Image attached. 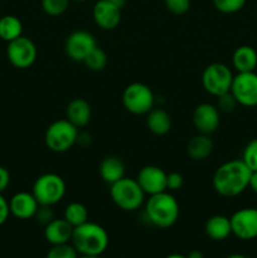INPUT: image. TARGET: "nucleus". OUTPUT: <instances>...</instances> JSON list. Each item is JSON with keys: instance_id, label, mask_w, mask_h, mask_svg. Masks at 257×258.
<instances>
[{"instance_id": "obj_5", "label": "nucleus", "mask_w": 257, "mask_h": 258, "mask_svg": "<svg viewBox=\"0 0 257 258\" xmlns=\"http://www.w3.org/2000/svg\"><path fill=\"white\" fill-rule=\"evenodd\" d=\"M67 185L65 179L54 173H45L38 176L33 184L32 193L39 206L53 207L66 196Z\"/></svg>"}, {"instance_id": "obj_8", "label": "nucleus", "mask_w": 257, "mask_h": 258, "mask_svg": "<svg viewBox=\"0 0 257 258\" xmlns=\"http://www.w3.org/2000/svg\"><path fill=\"white\" fill-rule=\"evenodd\" d=\"M233 73L224 63H211L202 73V86L209 95L218 97L231 91Z\"/></svg>"}, {"instance_id": "obj_40", "label": "nucleus", "mask_w": 257, "mask_h": 258, "mask_svg": "<svg viewBox=\"0 0 257 258\" xmlns=\"http://www.w3.org/2000/svg\"><path fill=\"white\" fill-rule=\"evenodd\" d=\"M226 258H247V257L243 256V254L234 253V254H231V256H228V257H226Z\"/></svg>"}, {"instance_id": "obj_13", "label": "nucleus", "mask_w": 257, "mask_h": 258, "mask_svg": "<svg viewBox=\"0 0 257 258\" xmlns=\"http://www.w3.org/2000/svg\"><path fill=\"white\" fill-rule=\"evenodd\" d=\"M122 4L111 0H98L92 9V18L96 25L103 30H113L121 23Z\"/></svg>"}, {"instance_id": "obj_7", "label": "nucleus", "mask_w": 257, "mask_h": 258, "mask_svg": "<svg viewBox=\"0 0 257 258\" xmlns=\"http://www.w3.org/2000/svg\"><path fill=\"white\" fill-rule=\"evenodd\" d=\"M122 105L133 115H146L155 105V96L148 85L141 82L130 83L122 92Z\"/></svg>"}, {"instance_id": "obj_14", "label": "nucleus", "mask_w": 257, "mask_h": 258, "mask_svg": "<svg viewBox=\"0 0 257 258\" xmlns=\"http://www.w3.org/2000/svg\"><path fill=\"white\" fill-rule=\"evenodd\" d=\"M193 125L198 134L212 135L216 133L221 123V112L216 105L212 103H201L193 111Z\"/></svg>"}, {"instance_id": "obj_27", "label": "nucleus", "mask_w": 257, "mask_h": 258, "mask_svg": "<svg viewBox=\"0 0 257 258\" xmlns=\"http://www.w3.org/2000/svg\"><path fill=\"white\" fill-rule=\"evenodd\" d=\"M71 0H42V9L49 17H59L67 12Z\"/></svg>"}, {"instance_id": "obj_29", "label": "nucleus", "mask_w": 257, "mask_h": 258, "mask_svg": "<svg viewBox=\"0 0 257 258\" xmlns=\"http://www.w3.org/2000/svg\"><path fill=\"white\" fill-rule=\"evenodd\" d=\"M246 4V0H213V5L219 13L234 14L239 12Z\"/></svg>"}, {"instance_id": "obj_22", "label": "nucleus", "mask_w": 257, "mask_h": 258, "mask_svg": "<svg viewBox=\"0 0 257 258\" xmlns=\"http://www.w3.org/2000/svg\"><path fill=\"white\" fill-rule=\"evenodd\" d=\"M98 171L101 179L111 185L125 176V164L117 156H107L101 161Z\"/></svg>"}, {"instance_id": "obj_18", "label": "nucleus", "mask_w": 257, "mask_h": 258, "mask_svg": "<svg viewBox=\"0 0 257 258\" xmlns=\"http://www.w3.org/2000/svg\"><path fill=\"white\" fill-rule=\"evenodd\" d=\"M92 108L85 98H73L66 108V118L77 128H82L90 123Z\"/></svg>"}, {"instance_id": "obj_1", "label": "nucleus", "mask_w": 257, "mask_h": 258, "mask_svg": "<svg viewBox=\"0 0 257 258\" xmlns=\"http://www.w3.org/2000/svg\"><path fill=\"white\" fill-rule=\"evenodd\" d=\"M251 173L242 159L227 161L214 171L212 179L214 190L224 198L238 197L248 188Z\"/></svg>"}, {"instance_id": "obj_41", "label": "nucleus", "mask_w": 257, "mask_h": 258, "mask_svg": "<svg viewBox=\"0 0 257 258\" xmlns=\"http://www.w3.org/2000/svg\"><path fill=\"white\" fill-rule=\"evenodd\" d=\"M78 258H101V256H80Z\"/></svg>"}, {"instance_id": "obj_20", "label": "nucleus", "mask_w": 257, "mask_h": 258, "mask_svg": "<svg viewBox=\"0 0 257 258\" xmlns=\"http://www.w3.org/2000/svg\"><path fill=\"white\" fill-rule=\"evenodd\" d=\"M232 66L237 73L254 72L257 67V52L249 45H241L233 52Z\"/></svg>"}, {"instance_id": "obj_34", "label": "nucleus", "mask_w": 257, "mask_h": 258, "mask_svg": "<svg viewBox=\"0 0 257 258\" xmlns=\"http://www.w3.org/2000/svg\"><path fill=\"white\" fill-rule=\"evenodd\" d=\"M34 218L39 222L43 226H47L50 221L54 219V213L52 211V207L47 206H39L37 213H35Z\"/></svg>"}, {"instance_id": "obj_35", "label": "nucleus", "mask_w": 257, "mask_h": 258, "mask_svg": "<svg viewBox=\"0 0 257 258\" xmlns=\"http://www.w3.org/2000/svg\"><path fill=\"white\" fill-rule=\"evenodd\" d=\"M10 216V209H9V202L5 199L3 193H0V227L8 221Z\"/></svg>"}, {"instance_id": "obj_15", "label": "nucleus", "mask_w": 257, "mask_h": 258, "mask_svg": "<svg viewBox=\"0 0 257 258\" xmlns=\"http://www.w3.org/2000/svg\"><path fill=\"white\" fill-rule=\"evenodd\" d=\"M166 175L168 173L156 165H146L140 169L136 180L146 196L163 193L166 190Z\"/></svg>"}, {"instance_id": "obj_9", "label": "nucleus", "mask_w": 257, "mask_h": 258, "mask_svg": "<svg viewBox=\"0 0 257 258\" xmlns=\"http://www.w3.org/2000/svg\"><path fill=\"white\" fill-rule=\"evenodd\" d=\"M7 57L10 64L19 70L32 67L38 57L37 45L30 38L20 35L17 39L8 43Z\"/></svg>"}, {"instance_id": "obj_33", "label": "nucleus", "mask_w": 257, "mask_h": 258, "mask_svg": "<svg viewBox=\"0 0 257 258\" xmlns=\"http://www.w3.org/2000/svg\"><path fill=\"white\" fill-rule=\"evenodd\" d=\"M184 184V178L178 171H170L166 175V190L168 191H176L181 189Z\"/></svg>"}, {"instance_id": "obj_28", "label": "nucleus", "mask_w": 257, "mask_h": 258, "mask_svg": "<svg viewBox=\"0 0 257 258\" xmlns=\"http://www.w3.org/2000/svg\"><path fill=\"white\" fill-rule=\"evenodd\" d=\"M80 253L76 251L72 244H55L48 251L45 258H78Z\"/></svg>"}, {"instance_id": "obj_24", "label": "nucleus", "mask_w": 257, "mask_h": 258, "mask_svg": "<svg viewBox=\"0 0 257 258\" xmlns=\"http://www.w3.org/2000/svg\"><path fill=\"white\" fill-rule=\"evenodd\" d=\"M23 35V24L15 15H4L0 18V39L12 42Z\"/></svg>"}, {"instance_id": "obj_19", "label": "nucleus", "mask_w": 257, "mask_h": 258, "mask_svg": "<svg viewBox=\"0 0 257 258\" xmlns=\"http://www.w3.org/2000/svg\"><path fill=\"white\" fill-rule=\"evenodd\" d=\"M214 149V143L211 135L198 134L193 136L186 144V154L194 161H203L212 155Z\"/></svg>"}, {"instance_id": "obj_26", "label": "nucleus", "mask_w": 257, "mask_h": 258, "mask_svg": "<svg viewBox=\"0 0 257 258\" xmlns=\"http://www.w3.org/2000/svg\"><path fill=\"white\" fill-rule=\"evenodd\" d=\"M107 54H106L105 50H103L102 48L98 47V45L87 55V58L83 60L86 67H87L88 70L93 71V72H100V71L105 70L106 66H107Z\"/></svg>"}, {"instance_id": "obj_11", "label": "nucleus", "mask_w": 257, "mask_h": 258, "mask_svg": "<svg viewBox=\"0 0 257 258\" xmlns=\"http://www.w3.org/2000/svg\"><path fill=\"white\" fill-rule=\"evenodd\" d=\"M97 47L95 37L87 30H75L65 43L66 54L75 62H82Z\"/></svg>"}, {"instance_id": "obj_37", "label": "nucleus", "mask_w": 257, "mask_h": 258, "mask_svg": "<svg viewBox=\"0 0 257 258\" xmlns=\"http://www.w3.org/2000/svg\"><path fill=\"white\" fill-rule=\"evenodd\" d=\"M248 188H251V190L253 191V193L257 194V171H252L251 173Z\"/></svg>"}, {"instance_id": "obj_38", "label": "nucleus", "mask_w": 257, "mask_h": 258, "mask_svg": "<svg viewBox=\"0 0 257 258\" xmlns=\"http://www.w3.org/2000/svg\"><path fill=\"white\" fill-rule=\"evenodd\" d=\"M186 258H204V256L201 251L194 249V251H190L188 254H186Z\"/></svg>"}, {"instance_id": "obj_32", "label": "nucleus", "mask_w": 257, "mask_h": 258, "mask_svg": "<svg viewBox=\"0 0 257 258\" xmlns=\"http://www.w3.org/2000/svg\"><path fill=\"white\" fill-rule=\"evenodd\" d=\"M166 9L175 15H183L190 9V0H164Z\"/></svg>"}, {"instance_id": "obj_17", "label": "nucleus", "mask_w": 257, "mask_h": 258, "mask_svg": "<svg viewBox=\"0 0 257 258\" xmlns=\"http://www.w3.org/2000/svg\"><path fill=\"white\" fill-rule=\"evenodd\" d=\"M72 233L73 227L65 218H54L44 226V238L52 246L71 242Z\"/></svg>"}, {"instance_id": "obj_21", "label": "nucleus", "mask_w": 257, "mask_h": 258, "mask_svg": "<svg viewBox=\"0 0 257 258\" xmlns=\"http://www.w3.org/2000/svg\"><path fill=\"white\" fill-rule=\"evenodd\" d=\"M204 232L207 237H209L213 241H224L232 234L231 219L226 216H212L208 218L204 226Z\"/></svg>"}, {"instance_id": "obj_3", "label": "nucleus", "mask_w": 257, "mask_h": 258, "mask_svg": "<svg viewBox=\"0 0 257 258\" xmlns=\"http://www.w3.org/2000/svg\"><path fill=\"white\" fill-rule=\"evenodd\" d=\"M179 203L170 191L154 194L145 202V214L153 226L158 228H170L179 219Z\"/></svg>"}, {"instance_id": "obj_30", "label": "nucleus", "mask_w": 257, "mask_h": 258, "mask_svg": "<svg viewBox=\"0 0 257 258\" xmlns=\"http://www.w3.org/2000/svg\"><path fill=\"white\" fill-rule=\"evenodd\" d=\"M242 160L251 171H257V139L249 141L243 150Z\"/></svg>"}, {"instance_id": "obj_4", "label": "nucleus", "mask_w": 257, "mask_h": 258, "mask_svg": "<svg viewBox=\"0 0 257 258\" xmlns=\"http://www.w3.org/2000/svg\"><path fill=\"white\" fill-rule=\"evenodd\" d=\"M145 196L138 180L123 176L110 185V197L115 206L125 212H135L145 203Z\"/></svg>"}, {"instance_id": "obj_2", "label": "nucleus", "mask_w": 257, "mask_h": 258, "mask_svg": "<svg viewBox=\"0 0 257 258\" xmlns=\"http://www.w3.org/2000/svg\"><path fill=\"white\" fill-rule=\"evenodd\" d=\"M108 241L106 229L90 221L75 227L71 239L80 256H101L107 249Z\"/></svg>"}, {"instance_id": "obj_31", "label": "nucleus", "mask_w": 257, "mask_h": 258, "mask_svg": "<svg viewBox=\"0 0 257 258\" xmlns=\"http://www.w3.org/2000/svg\"><path fill=\"white\" fill-rule=\"evenodd\" d=\"M216 106L219 110V112L231 113L236 110V107L238 106V102H237L236 98L233 97V95L231 92H227L224 95H221L217 97Z\"/></svg>"}, {"instance_id": "obj_39", "label": "nucleus", "mask_w": 257, "mask_h": 258, "mask_svg": "<svg viewBox=\"0 0 257 258\" xmlns=\"http://www.w3.org/2000/svg\"><path fill=\"white\" fill-rule=\"evenodd\" d=\"M165 258H186V256H183V254H178V253H173V254H169Z\"/></svg>"}, {"instance_id": "obj_25", "label": "nucleus", "mask_w": 257, "mask_h": 258, "mask_svg": "<svg viewBox=\"0 0 257 258\" xmlns=\"http://www.w3.org/2000/svg\"><path fill=\"white\" fill-rule=\"evenodd\" d=\"M63 218L75 228V227L88 222V209L86 208L85 204L80 203V202H72L66 207Z\"/></svg>"}, {"instance_id": "obj_12", "label": "nucleus", "mask_w": 257, "mask_h": 258, "mask_svg": "<svg viewBox=\"0 0 257 258\" xmlns=\"http://www.w3.org/2000/svg\"><path fill=\"white\" fill-rule=\"evenodd\" d=\"M232 234L242 241L257 238V208H242L231 218Z\"/></svg>"}, {"instance_id": "obj_23", "label": "nucleus", "mask_w": 257, "mask_h": 258, "mask_svg": "<svg viewBox=\"0 0 257 258\" xmlns=\"http://www.w3.org/2000/svg\"><path fill=\"white\" fill-rule=\"evenodd\" d=\"M146 126L154 135H166L171 128V117L163 108H153L146 113Z\"/></svg>"}, {"instance_id": "obj_10", "label": "nucleus", "mask_w": 257, "mask_h": 258, "mask_svg": "<svg viewBox=\"0 0 257 258\" xmlns=\"http://www.w3.org/2000/svg\"><path fill=\"white\" fill-rule=\"evenodd\" d=\"M238 105L244 107L257 106V73H237L232 81L231 91Z\"/></svg>"}, {"instance_id": "obj_43", "label": "nucleus", "mask_w": 257, "mask_h": 258, "mask_svg": "<svg viewBox=\"0 0 257 258\" xmlns=\"http://www.w3.org/2000/svg\"><path fill=\"white\" fill-rule=\"evenodd\" d=\"M72 2H77V3H83V2H86V0H72Z\"/></svg>"}, {"instance_id": "obj_16", "label": "nucleus", "mask_w": 257, "mask_h": 258, "mask_svg": "<svg viewBox=\"0 0 257 258\" xmlns=\"http://www.w3.org/2000/svg\"><path fill=\"white\" fill-rule=\"evenodd\" d=\"M38 208H39V203L33 193H28V191H19L14 194L9 201L10 214L23 221L34 218Z\"/></svg>"}, {"instance_id": "obj_6", "label": "nucleus", "mask_w": 257, "mask_h": 258, "mask_svg": "<svg viewBox=\"0 0 257 258\" xmlns=\"http://www.w3.org/2000/svg\"><path fill=\"white\" fill-rule=\"evenodd\" d=\"M78 134H80L78 128L67 118L57 120L50 123L45 130V146L53 153H66L77 144Z\"/></svg>"}, {"instance_id": "obj_42", "label": "nucleus", "mask_w": 257, "mask_h": 258, "mask_svg": "<svg viewBox=\"0 0 257 258\" xmlns=\"http://www.w3.org/2000/svg\"><path fill=\"white\" fill-rule=\"evenodd\" d=\"M111 2H116V3H120V4H122L123 0H111Z\"/></svg>"}, {"instance_id": "obj_36", "label": "nucleus", "mask_w": 257, "mask_h": 258, "mask_svg": "<svg viewBox=\"0 0 257 258\" xmlns=\"http://www.w3.org/2000/svg\"><path fill=\"white\" fill-rule=\"evenodd\" d=\"M10 184V173L7 168L0 166V193L5 191Z\"/></svg>"}]
</instances>
